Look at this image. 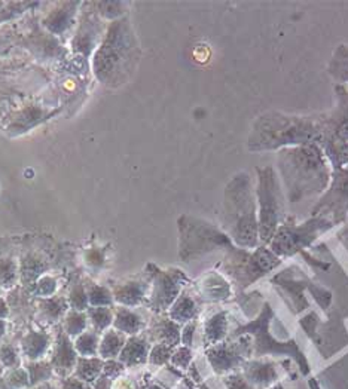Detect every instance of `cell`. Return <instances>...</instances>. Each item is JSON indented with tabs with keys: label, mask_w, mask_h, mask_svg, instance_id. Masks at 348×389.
<instances>
[{
	"label": "cell",
	"mask_w": 348,
	"mask_h": 389,
	"mask_svg": "<svg viewBox=\"0 0 348 389\" xmlns=\"http://www.w3.org/2000/svg\"><path fill=\"white\" fill-rule=\"evenodd\" d=\"M323 116H296L280 112L261 115L254 120L249 135V150H274L315 145L322 138Z\"/></svg>",
	"instance_id": "obj_1"
},
{
	"label": "cell",
	"mask_w": 348,
	"mask_h": 389,
	"mask_svg": "<svg viewBox=\"0 0 348 389\" xmlns=\"http://www.w3.org/2000/svg\"><path fill=\"white\" fill-rule=\"evenodd\" d=\"M279 168L292 202L322 193L329 184V168L317 145L281 149Z\"/></svg>",
	"instance_id": "obj_2"
},
{
	"label": "cell",
	"mask_w": 348,
	"mask_h": 389,
	"mask_svg": "<svg viewBox=\"0 0 348 389\" xmlns=\"http://www.w3.org/2000/svg\"><path fill=\"white\" fill-rule=\"evenodd\" d=\"M225 210L228 223L232 226L234 238L245 245L256 244L254 198L252 181L246 173H241L226 186Z\"/></svg>",
	"instance_id": "obj_3"
},
{
	"label": "cell",
	"mask_w": 348,
	"mask_h": 389,
	"mask_svg": "<svg viewBox=\"0 0 348 389\" xmlns=\"http://www.w3.org/2000/svg\"><path fill=\"white\" fill-rule=\"evenodd\" d=\"M259 184H258V199H259V225L262 239L268 241L277 229V225L283 215V195L279 188L276 171L272 167H258Z\"/></svg>",
	"instance_id": "obj_4"
},
{
	"label": "cell",
	"mask_w": 348,
	"mask_h": 389,
	"mask_svg": "<svg viewBox=\"0 0 348 389\" xmlns=\"http://www.w3.org/2000/svg\"><path fill=\"white\" fill-rule=\"evenodd\" d=\"M330 226L332 225L329 223V220L325 219V217H314L313 220L304 223L302 226H284L280 229L279 235L276 237L274 247L279 245V248H276V252L279 250V253H289L293 250V245L299 247V241L301 245L308 244L311 239L315 238L317 233L329 229Z\"/></svg>",
	"instance_id": "obj_5"
},
{
	"label": "cell",
	"mask_w": 348,
	"mask_h": 389,
	"mask_svg": "<svg viewBox=\"0 0 348 389\" xmlns=\"http://www.w3.org/2000/svg\"><path fill=\"white\" fill-rule=\"evenodd\" d=\"M185 279V275L180 271H157L154 276V290L152 294H150V308L158 310V312L169 309L176 302L181 283Z\"/></svg>",
	"instance_id": "obj_6"
},
{
	"label": "cell",
	"mask_w": 348,
	"mask_h": 389,
	"mask_svg": "<svg viewBox=\"0 0 348 389\" xmlns=\"http://www.w3.org/2000/svg\"><path fill=\"white\" fill-rule=\"evenodd\" d=\"M78 352L74 349V344L72 342V337L64 333L63 329H60L55 334L52 349H51V358L50 361L54 367L55 376L67 378L72 376L74 367L78 363Z\"/></svg>",
	"instance_id": "obj_7"
},
{
	"label": "cell",
	"mask_w": 348,
	"mask_h": 389,
	"mask_svg": "<svg viewBox=\"0 0 348 389\" xmlns=\"http://www.w3.org/2000/svg\"><path fill=\"white\" fill-rule=\"evenodd\" d=\"M348 201V171H335L334 180H332L330 189L323 195L319 204L313 210V215L325 217L329 211H335L341 208Z\"/></svg>",
	"instance_id": "obj_8"
},
{
	"label": "cell",
	"mask_w": 348,
	"mask_h": 389,
	"mask_svg": "<svg viewBox=\"0 0 348 389\" xmlns=\"http://www.w3.org/2000/svg\"><path fill=\"white\" fill-rule=\"evenodd\" d=\"M52 344L54 339L48 332L28 330L20 342V351L26 361H38L47 356Z\"/></svg>",
	"instance_id": "obj_9"
},
{
	"label": "cell",
	"mask_w": 348,
	"mask_h": 389,
	"mask_svg": "<svg viewBox=\"0 0 348 389\" xmlns=\"http://www.w3.org/2000/svg\"><path fill=\"white\" fill-rule=\"evenodd\" d=\"M20 283L26 290H32V287L38 283V279L42 278L48 269V261L38 254H26L20 261Z\"/></svg>",
	"instance_id": "obj_10"
},
{
	"label": "cell",
	"mask_w": 348,
	"mask_h": 389,
	"mask_svg": "<svg viewBox=\"0 0 348 389\" xmlns=\"http://www.w3.org/2000/svg\"><path fill=\"white\" fill-rule=\"evenodd\" d=\"M149 344L145 337L140 336H130L125 342V345L120 351L118 360L125 367H135L145 364L149 358Z\"/></svg>",
	"instance_id": "obj_11"
},
{
	"label": "cell",
	"mask_w": 348,
	"mask_h": 389,
	"mask_svg": "<svg viewBox=\"0 0 348 389\" xmlns=\"http://www.w3.org/2000/svg\"><path fill=\"white\" fill-rule=\"evenodd\" d=\"M146 290L147 284L140 281H128L118 284L112 291L113 300L124 308H134L143 302Z\"/></svg>",
	"instance_id": "obj_12"
},
{
	"label": "cell",
	"mask_w": 348,
	"mask_h": 389,
	"mask_svg": "<svg viewBox=\"0 0 348 389\" xmlns=\"http://www.w3.org/2000/svg\"><path fill=\"white\" fill-rule=\"evenodd\" d=\"M113 329L124 333L125 336H135L143 329V320L130 308L119 306L115 310L113 317Z\"/></svg>",
	"instance_id": "obj_13"
},
{
	"label": "cell",
	"mask_w": 348,
	"mask_h": 389,
	"mask_svg": "<svg viewBox=\"0 0 348 389\" xmlns=\"http://www.w3.org/2000/svg\"><path fill=\"white\" fill-rule=\"evenodd\" d=\"M69 309L70 308L67 299L62 298V295H52V298L38 300L39 317L48 322H57L63 320Z\"/></svg>",
	"instance_id": "obj_14"
},
{
	"label": "cell",
	"mask_w": 348,
	"mask_h": 389,
	"mask_svg": "<svg viewBox=\"0 0 348 389\" xmlns=\"http://www.w3.org/2000/svg\"><path fill=\"white\" fill-rule=\"evenodd\" d=\"M104 360L100 356H79L73 376L93 385L103 375Z\"/></svg>",
	"instance_id": "obj_15"
},
{
	"label": "cell",
	"mask_w": 348,
	"mask_h": 389,
	"mask_svg": "<svg viewBox=\"0 0 348 389\" xmlns=\"http://www.w3.org/2000/svg\"><path fill=\"white\" fill-rule=\"evenodd\" d=\"M127 342V336L115 329L106 330L103 336L100 337V348H99V356L103 360H113L118 358L120 351H123Z\"/></svg>",
	"instance_id": "obj_16"
},
{
	"label": "cell",
	"mask_w": 348,
	"mask_h": 389,
	"mask_svg": "<svg viewBox=\"0 0 348 389\" xmlns=\"http://www.w3.org/2000/svg\"><path fill=\"white\" fill-rule=\"evenodd\" d=\"M24 368L28 373V379H30V388L50 382L55 376L54 367L50 360H38V361H26L23 363Z\"/></svg>",
	"instance_id": "obj_17"
},
{
	"label": "cell",
	"mask_w": 348,
	"mask_h": 389,
	"mask_svg": "<svg viewBox=\"0 0 348 389\" xmlns=\"http://www.w3.org/2000/svg\"><path fill=\"white\" fill-rule=\"evenodd\" d=\"M180 327L173 320H161L155 324L152 336H155L159 344H165L170 346H176L180 342Z\"/></svg>",
	"instance_id": "obj_18"
},
{
	"label": "cell",
	"mask_w": 348,
	"mask_h": 389,
	"mask_svg": "<svg viewBox=\"0 0 348 389\" xmlns=\"http://www.w3.org/2000/svg\"><path fill=\"white\" fill-rule=\"evenodd\" d=\"M20 283V263L13 257H0V287L12 290Z\"/></svg>",
	"instance_id": "obj_19"
},
{
	"label": "cell",
	"mask_w": 348,
	"mask_h": 389,
	"mask_svg": "<svg viewBox=\"0 0 348 389\" xmlns=\"http://www.w3.org/2000/svg\"><path fill=\"white\" fill-rule=\"evenodd\" d=\"M196 314V305L188 294H181L170 308V320L174 322H189Z\"/></svg>",
	"instance_id": "obj_20"
},
{
	"label": "cell",
	"mask_w": 348,
	"mask_h": 389,
	"mask_svg": "<svg viewBox=\"0 0 348 389\" xmlns=\"http://www.w3.org/2000/svg\"><path fill=\"white\" fill-rule=\"evenodd\" d=\"M73 344L79 356H99L100 334L94 330H86L78 337H74Z\"/></svg>",
	"instance_id": "obj_21"
},
{
	"label": "cell",
	"mask_w": 348,
	"mask_h": 389,
	"mask_svg": "<svg viewBox=\"0 0 348 389\" xmlns=\"http://www.w3.org/2000/svg\"><path fill=\"white\" fill-rule=\"evenodd\" d=\"M86 315L88 322L93 325V330L100 334L109 330V327L113 324L115 312L111 308H88Z\"/></svg>",
	"instance_id": "obj_22"
},
{
	"label": "cell",
	"mask_w": 348,
	"mask_h": 389,
	"mask_svg": "<svg viewBox=\"0 0 348 389\" xmlns=\"http://www.w3.org/2000/svg\"><path fill=\"white\" fill-rule=\"evenodd\" d=\"M88 327V315L86 312H81V310L69 309L67 314L63 318V327L64 333L70 337H78L84 332H86Z\"/></svg>",
	"instance_id": "obj_23"
},
{
	"label": "cell",
	"mask_w": 348,
	"mask_h": 389,
	"mask_svg": "<svg viewBox=\"0 0 348 389\" xmlns=\"http://www.w3.org/2000/svg\"><path fill=\"white\" fill-rule=\"evenodd\" d=\"M0 389H30L28 373L24 366L6 370L4 378L0 379Z\"/></svg>",
	"instance_id": "obj_24"
},
{
	"label": "cell",
	"mask_w": 348,
	"mask_h": 389,
	"mask_svg": "<svg viewBox=\"0 0 348 389\" xmlns=\"http://www.w3.org/2000/svg\"><path fill=\"white\" fill-rule=\"evenodd\" d=\"M86 294L89 308H111L115 303L112 291L99 284H89L86 287Z\"/></svg>",
	"instance_id": "obj_25"
},
{
	"label": "cell",
	"mask_w": 348,
	"mask_h": 389,
	"mask_svg": "<svg viewBox=\"0 0 348 389\" xmlns=\"http://www.w3.org/2000/svg\"><path fill=\"white\" fill-rule=\"evenodd\" d=\"M226 333V315L225 312H218L206 321L204 334L210 344H216Z\"/></svg>",
	"instance_id": "obj_26"
},
{
	"label": "cell",
	"mask_w": 348,
	"mask_h": 389,
	"mask_svg": "<svg viewBox=\"0 0 348 389\" xmlns=\"http://www.w3.org/2000/svg\"><path fill=\"white\" fill-rule=\"evenodd\" d=\"M0 363L6 370L21 367L23 355L20 346H15L11 342H2V345H0Z\"/></svg>",
	"instance_id": "obj_27"
},
{
	"label": "cell",
	"mask_w": 348,
	"mask_h": 389,
	"mask_svg": "<svg viewBox=\"0 0 348 389\" xmlns=\"http://www.w3.org/2000/svg\"><path fill=\"white\" fill-rule=\"evenodd\" d=\"M67 303L69 308L73 310H81V312H86L89 308V300L86 294V287L82 283H77L67 294Z\"/></svg>",
	"instance_id": "obj_28"
},
{
	"label": "cell",
	"mask_w": 348,
	"mask_h": 389,
	"mask_svg": "<svg viewBox=\"0 0 348 389\" xmlns=\"http://www.w3.org/2000/svg\"><path fill=\"white\" fill-rule=\"evenodd\" d=\"M57 287H58L57 279L51 275L45 274L42 278L38 279V283L32 287V290H30V294L36 295L39 299L52 298V295H55L57 293Z\"/></svg>",
	"instance_id": "obj_29"
},
{
	"label": "cell",
	"mask_w": 348,
	"mask_h": 389,
	"mask_svg": "<svg viewBox=\"0 0 348 389\" xmlns=\"http://www.w3.org/2000/svg\"><path fill=\"white\" fill-rule=\"evenodd\" d=\"M173 348L174 346L165 345V344L155 345L152 349H150V352H149L147 361L150 364H152V366H164V364H167L172 360V355L174 352Z\"/></svg>",
	"instance_id": "obj_30"
},
{
	"label": "cell",
	"mask_w": 348,
	"mask_h": 389,
	"mask_svg": "<svg viewBox=\"0 0 348 389\" xmlns=\"http://www.w3.org/2000/svg\"><path fill=\"white\" fill-rule=\"evenodd\" d=\"M125 366L120 363L118 358H113V360H104L103 364V375L106 378H109L111 380H116L119 378H123L125 373Z\"/></svg>",
	"instance_id": "obj_31"
},
{
	"label": "cell",
	"mask_w": 348,
	"mask_h": 389,
	"mask_svg": "<svg viewBox=\"0 0 348 389\" xmlns=\"http://www.w3.org/2000/svg\"><path fill=\"white\" fill-rule=\"evenodd\" d=\"M170 361H172V364H173L174 367H179V368H181V370L189 368V366H191V363H192V351H191V348H188V346H180V348H177V349L173 352Z\"/></svg>",
	"instance_id": "obj_32"
},
{
	"label": "cell",
	"mask_w": 348,
	"mask_h": 389,
	"mask_svg": "<svg viewBox=\"0 0 348 389\" xmlns=\"http://www.w3.org/2000/svg\"><path fill=\"white\" fill-rule=\"evenodd\" d=\"M85 264L91 269H100L104 266V252L100 250V248H88V250L84 253Z\"/></svg>",
	"instance_id": "obj_33"
},
{
	"label": "cell",
	"mask_w": 348,
	"mask_h": 389,
	"mask_svg": "<svg viewBox=\"0 0 348 389\" xmlns=\"http://www.w3.org/2000/svg\"><path fill=\"white\" fill-rule=\"evenodd\" d=\"M60 388L62 389H93L89 383L78 379L77 376H67L60 380Z\"/></svg>",
	"instance_id": "obj_34"
},
{
	"label": "cell",
	"mask_w": 348,
	"mask_h": 389,
	"mask_svg": "<svg viewBox=\"0 0 348 389\" xmlns=\"http://www.w3.org/2000/svg\"><path fill=\"white\" fill-rule=\"evenodd\" d=\"M195 327H196V324H195L193 321H191V322H188V324L184 327V330H181V333H180V340H181V344H184V346H188V348L192 346L193 334H195Z\"/></svg>",
	"instance_id": "obj_35"
},
{
	"label": "cell",
	"mask_w": 348,
	"mask_h": 389,
	"mask_svg": "<svg viewBox=\"0 0 348 389\" xmlns=\"http://www.w3.org/2000/svg\"><path fill=\"white\" fill-rule=\"evenodd\" d=\"M112 386H113V380L106 378L104 375H101L93 385H91L93 389H112Z\"/></svg>",
	"instance_id": "obj_36"
},
{
	"label": "cell",
	"mask_w": 348,
	"mask_h": 389,
	"mask_svg": "<svg viewBox=\"0 0 348 389\" xmlns=\"http://www.w3.org/2000/svg\"><path fill=\"white\" fill-rule=\"evenodd\" d=\"M112 389H135V388H134V385L130 382V379H127V378H119V379L113 380Z\"/></svg>",
	"instance_id": "obj_37"
},
{
	"label": "cell",
	"mask_w": 348,
	"mask_h": 389,
	"mask_svg": "<svg viewBox=\"0 0 348 389\" xmlns=\"http://www.w3.org/2000/svg\"><path fill=\"white\" fill-rule=\"evenodd\" d=\"M11 317V310L6 299L0 298V320H8Z\"/></svg>",
	"instance_id": "obj_38"
},
{
	"label": "cell",
	"mask_w": 348,
	"mask_h": 389,
	"mask_svg": "<svg viewBox=\"0 0 348 389\" xmlns=\"http://www.w3.org/2000/svg\"><path fill=\"white\" fill-rule=\"evenodd\" d=\"M30 389H62V388H60V385H55V383H52V382L50 380V382H45V383L32 386Z\"/></svg>",
	"instance_id": "obj_39"
},
{
	"label": "cell",
	"mask_w": 348,
	"mask_h": 389,
	"mask_svg": "<svg viewBox=\"0 0 348 389\" xmlns=\"http://www.w3.org/2000/svg\"><path fill=\"white\" fill-rule=\"evenodd\" d=\"M6 332H8V321L0 320V345H2L4 337L6 336Z\"/></svg>",
	"instance_id": "obj_40"
},
{
	"label": "cell",
	"mask_w": 348,
	"mask_h": 389,
	"mask_svg": "<svg viewBox=\"0 0 348 389\" xmlns=\"http://www.w3.org/2000/svg\"><path fill=\"white\" fill-rule=\"evenodd\" d=\"M6 373V368L2 366V363H0V379L4 378V375Z\"/></svg>",
	"instance_id": "obj_41"
},
{
	"label": "cell",
	"mask_w": 348,
	"mask_h": 389,
	"mask_svg": "<svg viewBox=\"0 0 348 389\" xmlns=\"http://www.w3.org/2000/svg\"><path fill=\"white\" fill-rule=\"evenodd\" d=\"M147 389H164V388H161V386H158V385H150Z\"/></svg>",
	"instance_id": "obj_42"
},
{
	"label": "cell",
	"mask_w": 348,
	"mask_h": 389,
	"mask_svg": "<svg viewBox=\"0 0 348 389\" xmlns=\"http://www.w3.org/2000/svg\"><path fill=\"white\" fill-rule=\"evenodd\" d=\"M0 293H2V287H0Z\"/></svg>",
	"instance_id": "obj_43"
}]
</instances>
